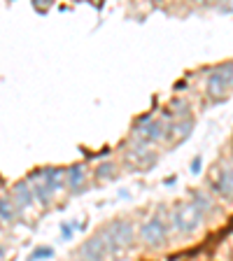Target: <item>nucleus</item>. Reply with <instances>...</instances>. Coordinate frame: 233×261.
<instances>
[{"label": "nucleus", "mask_w": 233, "mask_h": 261, "mask_svg": "<svg viewBox=\"0 0 233 261\" xmlns=\"http://www.w3.org/2000/svg\"><path fill=\"white\" fill-rule=\"evenodd\" d=\"M100 235L105 238V243L110 247V254H119L128 250L135 240V226L126 219H116L105 226V231H100Z\"/></svg>", "instance_id": "nucleus-1"}, {"label": "nucleus", "mask_w": 233, "mask_h": 261, "mask_svg": "<svg viewBox=\"0 0 233 261\" xmlns=\"http://www.w3.org/2000/svg\"><path fill=\"white\" fill-rule=\"evenodd\" d=\"M203 222H205V215H203L194 203H179V205L173 210V226H175L182 235L198 233Z\"/></svg>", "instance_id": "nucleus-2"}, {"label": "nucleus", "mask_w": 233, "mask_h": 261, "mask_svg": "<svg viewBox=\"0 0 233 261\" xmlns=\"http://www.w3.org/2000/svg\"><path fill=\"white\" fill-rule=\"evenodd\" d=\"M233 87V61L215 65L207 75V96L210 98H222L226 91Z\"/></svg>", "instance_id": "nucleus-3"}, {"label": "nucleus", "mask_w": 233, "mask_h": 261, "mask_svg": "<svg viewBox=\"0 0 233 261\" xmlns=\"http://www.w3.org/2000/svg\"><path fill=\"white\" fill-rule=\"evenodd\" d=\"M171 128L166 126V119H156L152 117V115H147V117L140 119V124H138V133H135V138H140V143H159V140H163L166 138V133H168Z\"/></svg>", "instance_id": "nucleus-4"}, {"label": "nucleus", "mask_w": 233, "mask_h": 261, "mask_svg": "<svg viewBox=\"0 0 233 261\" xmlns=\"http://www.w3.org/2000/svg\"><path fill=\"white\" fill-rule=\"evenodd\" d=\"M140 238L149 247H161L168 240V226H166V222L159 215H154L140 226Z\"/></svg>", "instance_id": "nucleus-5"}, {"label": "nucleus", "mask_w": 233, "mask_h": 261, "mask_svg": "<svg viewBox=\"0 0 233 261\" xmlns=\"http://www.w3.org/2000/svg\"><path fill=\"white\" fill-rule=\"evenodd\" d=\"M82 257H84V261H108L110 247L105 243V238L100 233L91 235L89 240L82 245Z\"/></svg>", "instance_id": "nucleus-6"}, {"label": "nucleus", "mask_w": 233, "mask_h": 261, "mask_svg": "<svg viewBox=\"0 0 233 261\" xmlns=\"http://www.w3.org/2000/svg\"><path fill=\"white\" fill-rule=\"evenodd\" d=\"M212 191L224 201H233V166H222L212 180Z\"/></svg>", "instance_id": "nucleus-7"}, {"label": "nucleus", "mask_w": 233, "mask_h": 261, "mask_svg": "<svg viewBox=\"0 0 233 261\" xmlns=\"http://www.w3.org/2000/svg\"><path fill=\"white\" fill-rule=\"evenodd\" d=\"M65 180L72 191H82L87 187V166L84 163H75L65 171Z\"/></svg>", "instance_id": "nucleus-8"}, {"label": "nucleus", "mask_w": 233, "mask_h": 261, "mask_svg": "<svg viewBox=\"0 0 233 261\" xmlns=\"http://www.w3.org/2000/svg\"><path fill=\"white\" fill-rule=\"evenodd\" d=\"M128 159H131L135 166H140V168H149L154 163V159H156V154L149 152L145 145H135L133 149L128 152Z\"/></svg>", "instance_id": "nucleus-9"}, {"label": "nucleus", "mask_w": 233, "mask_h": 261, "mask_svg": "<svg viewBox=\"0 0 233 261\" xmlns=\"http://www.w3.org/2000/svg\"><path fill=\"white\" fill-rule=\"evenodd\" d=\"M14 198H17V203L21 207H30L33 205V201H35L33 187H30L28 182H19V184H14Z\"/></svg>", "instance_id": "nucleus-10"}, {"label": "nucleus", "mask_w": 233, "mask_h": 261, "mask_svg": "<svg viewBox=\"0 0 233 261\" xmlns=\"http://www.w3.org/2000/svg\"><path fill=\"white\" fill-rule=\"evenodd\" d=\"M191 131H194V119L187 117V119H177V124H175L168 133H173V138H175L177 143H182V140H187L189 135H191Z\"/></svg>", "instance_id": "nucleus-11"}, {"label": "nucleus", "mask_w": 233, "mask_h": 261, "mask_svg": "<svg viewBox=\"0 0 233 261\" xmlns=\"http://www.w3.org/2000/svg\"><path fill=\"white\" fill-rule=\"evenodd\" d=\"M191 198H194V205H196L205 217L215 212V203H212V198L207 196V194H203V191L194 189V191H191Z\"/></svg>", "instance_id": "nucleus-12"}, {"label": "nucleus", "mask_w": 233, "mask_h": 261, "mask_svg": "<svg viewBox=\"0 0 233 261\" xmlns=\"http://www.w3.org/2000/svg\"><path fill=\"white\" fill-rule=\"evenodd\" d=\"M61 177H63L61 168H45V171H42V180H45V184L52 191L61 189Z\"/></svg>", "instance_id": "nucleus-13"}, {"label": "nucleus", "mask_w": 233, "mask_h": 261, "mask_svg": "<svg viewBox=\"0 0 233 261\" xmlns=\"http://www.w3.org/2000/svg\"><path fill=\"white\" fill-rule=\"evenodd\" d=\"M96 177L98 180H115L116 177V163L115 161H103L98 163V168H96Z\"/></svg>", "instance_id": "nucleus-14"}, {"label": "nucleus", "mask_w": 233, "mask_h": 261, "mask_svg": "<svg viewBox=\"0 0 233 261\" xmlns=\"http://www.w3.org/2000/svg\"><path fill=\"white\" fill-rule=\"evenodd\" d=\"M0 219L2 222H14L17 219V207L9 198H0Z\"/></svg>", "instance_id": "nucleus-15"}, {"label": "nucleus", "mask_w": 233, "mask_h": 261, "mask_svg": "<svg viewBox=\"0 0 233 261\" xmlns=\"http://www.w3.org/2000/svg\"><path fill=\"white\" fill-rule=\"evenodd\" d=\"M171 110L175 112V117L177 119H187L189 117V103L184 98H179V96L171 100Z\"/></svg>", "instance_id": "nucleus-16"}, {"label": "nucleus", "mask_w": 233, "mask_h": 261, "mask_svg": "<svg viewBox=\"0 0 233 261\" xmlns=\"http://www.w3.org/2000/svg\"><path fill=\"white\" fill-rule=\"evenodd\" d=\"M33 194H35V198L42 203V205H49V201H52V189L47 187L45 182H42V184H35V187H33Z\"/></svg>", "instance_id": "nucleus-17"}, {"label": "nucleus", "mask_w": 233, "mask_h": 261, "mask_svg": "<svg viewBox=\"0 0 233 261\" xmlns=\"http://www.w3.org/2000/svg\"><path fill=\"white\" fill-rule=\"evenodd\" d=\"M54 257V250L52 247H35L33 254H30V259L28 261H37V259H52Z\"/></svg>", "instance_id": "nucleus-18"}, {"label": "nucleus", "mask_w": 233, "mask_h": 261, "mask_svg": "<svg viewBox=\"0 0 233 261\" xmlns=\"http://www.w3.org/2000/svg\"><path fill=\"white\" fill-rule=\"evenodd\" d=\"M201 166H203V156H196V159L191 161V173L198 175V173H201Z\"/></svg>", "instance_id": "nucleus-19"}, {"label": "nucleus", "mask_w": 233, "mask_h": 261, "mask_svg": "<svg viewBox=\"0 0 233 261\" xmlns=\"http://www.w3.org/2000/svg\"><path fill=\"white\" fill-rule=\"evenodd\" d=\"M61 235L65 238V240H70V238H72V224H63Z\"/></svg>", "instance_id": "nucleus-20"}, {"label": "nucleus", "mask_w": 233, "mask_h": 261, "mask_svg": "<svg viewBox=\"0 0 233 261\" xmlns=\"http://www.w3.org/2000/svg\"><path fill=\"white\" fill-rule=\"evenodd\" d=\"M231 161H233V147H231Z\"/></svg>", "instance_id": "nucleus-21"}]
</instances>
